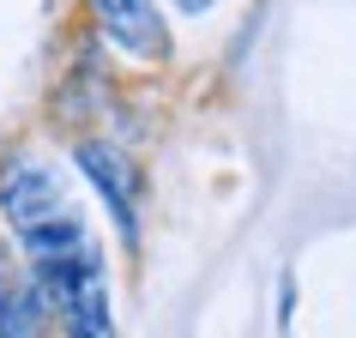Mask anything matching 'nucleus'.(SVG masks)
<instances>
[{
	"mask_svg": "<svg viewBox=\"0 0 356 338\" xmlns=\"http://www.w3.org/2000/svg\"><path fill=\"white\" fill-rule=\"evenodd\" d=\"M79 169H85V182L103 193V206H109V218L121 224V236L139 242V169H133L115 145H79Z\"/></svg>",
	"mask_w": 356,
	"mask_h": 338,
	"instance_id": "obj_3",
	"label": "nucleus"
},
{
	"mask_svg": "<svg viewBox=\"0 0 356 338\" xmlns=\"http://www.w3.org/2000/svg\"><path fill=\"white\" fill-rule=\"evenodd\" d=\"M97 24L109 31V42H121L127 55H145V61H163L169 55V37H163V19L151 0H91Z\"/></svg>",
	"mask_w": 356,
	"mask_h": 338,
	"instance_id": "obj_4",
	"label": "nucleus"
},
{
	"mask_svg": "<svg viewBox=\"0 0 356 338\" xmlns=\"http://www.w3.org/2000/svg\"><path fill=\"white\" fill-rule=\"evenodd\" d=\"M175 6H188V13H206L211 0H175Z\"/></svg>",
	"mask_w": 356,
	"mask_h": 338,
	"instance_id": "obj_5",
	"label": "nucleus"
},
{
	"mask_svg": "<svg viewBox=\"0 0 356 338\" xmlns=\"http://www.w3.org/2000/svg\"><path fill=\"white\" fill-rule=\"evenodd\" d=\"M0 211H6V224L19 230V242H24L37 272L97 248L85 218H79V206L67 200L60 175L49 163H6L0 169Z\"/></svg>",
	"mask_w": 356,
	"mask_h": 338,
	"instance_id": "obj_1",
	"label": "nucleus"
},
{
	"mask_svg": "<svg viewBox=\"0 0 356 338\" xmlns=\"http://www.w3.org/2000/svg\"><path fill=\"white\" fill-rule=\"evenodd\" d=\"M37 290H42V302L60 314L67 338H115L97 248H85V254H73V260H60V266H42V272H37Z\"/></svg>",
	"mask_w": 356,
	"mask_h": 338,
	"instance_id": "obj_2",
	"label": "nucleus"
}]
</instances>
